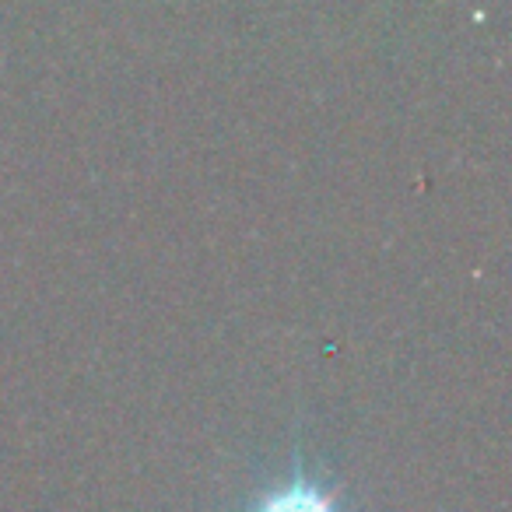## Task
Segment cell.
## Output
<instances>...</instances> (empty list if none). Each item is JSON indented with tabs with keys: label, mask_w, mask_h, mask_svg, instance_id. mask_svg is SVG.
<instances>
[{
	"label": "cell",
	"mask_w": 512,
	"mask_h": 512,
	"mask_svg": "<svg viewBox=\"0 0 512 512\" xmlns=\"http://www.w3.org/2000/svg\"><path fill=\"white\" fill-rule=\"evenodd\" d=\"M246 512H348L344 498L334 484L320 481L316 474H309L306 460L295 449L292 470L281 481L267 484L264 491H256L249 498Z\"/></svg>",
	"instance_id": "6da1fadb"
}]
</instances>
